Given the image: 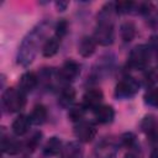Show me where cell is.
Listing matches in <instances>:
<instances>
[{
  "mask_svg": "<svg viewBox=\"0 0 158 158\" xmlns=\"http://www.w3.org/2000/svg\"><path fill=\"white\" fill-rule=\"evenodd\" d=\"M62 149H63V142L59 137H51L47 143L44 144V148H43V154L44 156H57L59 153H62Z\"/></svg>",
  "mask_w": 158,
  "mask_h": 158,
  "instance_id": "5bb4252c",
  "label": "cell"
},
{
  "mask_svg": "<svg viewBox=\"0 0 158 158\" xmlns=\"http://www.w3.org/2000/svg\"><path fill=\"white\" fill-rule=\"evenodd\" d=\"M133 5L135 4L132 1H118L115 2V11L118 14H127L132 10Z\"/></svg>",
  "mask_w": 158,
  "mask_h": 158,
  "instance_id": "d4e9b609",
  "label": "cell"
},
{
  "mask_svg": "<svg viewBox=\"0 0 158 158\" xmlns=\"http://www.w3.org/2000/svg\"><path fill=\"white\" fill-rule=\"evenodd\" d=\"M95 49H96V42L94 37H90V36H84L78 44V53L85 58L91 57Z\"/></svg>",
  "mask_w": 158,
  "mask_h": 158,
  "instance_id": "8fae6325",
  "label": "cell"
},
{
  "mask_svg": "<svg viewBox=\"0 0 158 158\" xmlns=\"http://www.w3.org/2000/svg\"><path fill=\"white\" fill-rule=\"evenodd\" d=\"M149 158H158V147L157 148H154L153 151H152V153H151V157Z\"/></svg>",
  "mask_w": 158,
  "mask_h": 158,
  "instance_id": "4dcf8cb0",
  "label": "cell"
},
{
  "mask_svg": "<svg viewBox=\"0 0 158 158\" xmlns=\"http://www.w3.org/2000/svg\"><path fill=\"white\" fill-rule=\"evenodd\" d=\"M62 158H83V148L79 142H69L63 146Z\"/></svg>",
  "mask_w": 158,
  "mask_h": 158,
  "instance_id": "9a60e30c",
  "label": "cell"
},
{
  "mask_svg": "<svg viewBox=\"0 0 158 158\" xmlns=\"http://www.w3.org/2000/svg\"><path fill=\"white\" fill-rule=\"evenodd\" d=\"M121 141V144L127 147V148H135V144H136V136L131 132H127V133H123L120 138Z\"/></svg>",
  "mask_w": 158,
  "mask_h": 158,
  "instance_id": "484cf974",
  "label": "cell"
},
{
  "mask_svg": "<svg viewBox=\"0 0 158 158\" xmlns=\"http://www.w3.org/2000/svg\"><path fill=\"white\" fill-rule=\"evenodd\" d=\"M68 31V22L65 20H59L56 25V35L58 38H62Z\"/></svg>",
  "mask_w": 158,
  "mask_h": 158,
  "instance_id": "4316f807",
  "label": "cell"
},
{
  "mask_svg": "<svg viewBox=\"0 0 158 158\" xmlns=\"http://www.w3.org/2000/svg\"><path fill=\"white\" fill-rule=\"evenodd\" d=\"M157 127H158V122H157V120L153 116L148 115V116H144L143 117V120L141 122V128H142V131L144 133H147L148 136H151L157 130Z\"/></svg>",
  "mask_w": 158,
  "mask_h": 158,
  "instance_id": "44dd1931",
  "label": "cell"
},
{
  "mask_svg": "<svg viewBox=\"0 0 158 158\" xmlns=\"http://www.w3.org/2000/svg\"><path fill=\"white\" fill-rule=\"evenodd\" d=\"M94 116L99 123H110L114 121L115 110L110 105H101L94 110Z\"/></svg>",
  "mask_w": 158,
  "mask_h": 158,
  "instance_id": "30bf717a",
  "label": "cell"
},
{
  "mask_svg": "<svg viewBox=\"0 0 158 158\" xmlns=\"http://www.w3.org/2000/svg\"><path fill=\"white\" fill-rule=\"evenodd\" d=\"M143 79H144V84H146V86L152 88V86H154V85L158 83V73H157L156 70L151 69V70H148V72L144 73Z\"/></svg>",
  "mask_w": 158,
  "mask_h": 158,
  "instance_id": "cb8c5ba5",
  "label": "cell"
},
{
  "mask_svg": "<svg viewBox=\"0 0 158 158\" xmlns=\"http://www.w3.org/2000/svg\"><path fill=\"white\" fill-rule=\"evenodd\" d=\"M156 63H157V68H158V53H157V58H156Z\"/></svg>",
  "mask_w": 158,
  "mask_h": 158,
  "instance_id": "1f68e13d",
  "label": "cell"
},
{
  "mask_svg": "<svg viewBox=\"0 0 158 158\" xmlns=\"http://www.w3.org/2000/svg\"><path fill=\"white\" fill-rule=\"evenodd\" d=\"M59 46H60V38H58L57 36H52V37L47 38V41L43 43L42 54L44 57H47V58L53 57L58 52Z\"/></svg>",
  "mask_w": 158,
  "mask_h": 158,
  "instance_id": "e0dca14e",
  "label": "cell"
},
{
  "mask_svg": "<svg viewBox=\"0 0 158 158\" xmlns=\"http://www.w3.org/2000/svg\"><path fill=\"white\" fill-rule=\"evenodd\" d=\"M125 158H139V156H138L137 153H135V152H128V153L125 156Z\"/></svg>",
  "mask_w": 158,
  "mask_h": 158,
  "instance_id": "f546056e",
  "label": "cell"
},
{
  "mask_svg": "<svg viewBox=\"0 0 158 158\" xmlns=\"http://www.w3.org/2000/svg\"><path fill=\"white\" fill-rule=\"evenodd\" d=\"M68 5H69L68 1H57V2H56V7H57L58 11H64Z\"/></svg>",
  "mask_w": 158,
  "mask_h": 158,
  "instance_id": "f1b7e54d",
  "label": "cell"
},
{
  "mask_svg": "<svg viewBox=\"0 0 158 158\" xmlns=\"http://www.w3.org/2000/svg\"><path fill=\"white\" fill-rule=\"evenodd\" d=\"M80 74V64L73 59H68L63 63L62 68L59 69V77L64 81H74L78 75Z\"/></svg>",
  "mask_w": 158,
  "mask_h": 158,
  "instance_id": "ba28073f",
  "label": "cell"
},
{
  "mask_svg": "<svg viewBox=\"0 0 158 158\" xmlns=\"http://www.w3.org/2000/svg\"><path fill=\"white\" fill-rule=\"evenodd\" d=\"M38 84V78L33 72H26L21 75L19 85H20V90H22L25 94L32 91Z\"/></svg>",
  "mask_w": 158,
  "mask_h": 158,
  "instance_id": "7c38bea8",
  "label": "cell"
},
{
  "mask_svg": "<svg viewBox=\"0 0 158 158\" xmlns=\"http://www.w3.org/2000/svg\"><path fill=\"white\" fill-rule=\"evenodd\" d=\"M74 135H75V137L80 142L89 143V142H91L95 138V136H96V128L90 122L80 121L74 127Z\"/></svg>",
  "mask_w": 158,
  "mask_h": 158,
  "instance_id": "52a82bcc",
  "label": "cell"
},
{
  "mask_svg": "<svg viewBox=\"0 0 158 158\" xmlns=\"http://www.w3.org/2000/svg\"><path fill=\"white\" fill-rule=\"evenodd\" d=\"M115 11V4H105L98 15V26L94 32V40L101 46H110L115 40L112 12Z\"/></svg>",
  "mask_w": 158,
  "mask_h": 158,
  "instance_id": "7a4b0ae2",
  "label": "cell"
},
{
  "mask_svg": "<svg viewBox=\"0 0 158 158\" xmlns=\"http://www.w3.org/2000/svg\"><path fill=\"white\" fill-rule=\"evenodd\" d=\"M104 100V94L100 89H89L84 93L83 95V105L86 109H98L99 106H101V102Z\"/></svg>",
  "mask_w": 158,
  "mask_h": 158,
  "instance_id": "9c48e42d",
  "label": "cell"
},
{
  "mask_svg": "<svg viewBox=\"0 0 158 158\" xmlns=\"http://www.w3.org/2000/svg\"><path fill=\"white\" fill-rule=\"evenodd\" d=\"M118 142L112 138L101 139L94 148L95 158H115L118 153Z\"/></svg>",
  "mask_w": 158,
  "mask_h": 158,
  "instance_id": "8992f818",
  "label": "cell"
},
{
  "mask_svg": "<svg viewBox=\"0 0 158 158\" xmlns=\"http://www.w3.org/2000/svg\"><path fill=\"white\" fill-rule=\"evenodd\" d=\"M149 62V52L144 44H138L132 48L128 57V64L135 69H144Z\"/></svg>",
  "mask_w": 158,
  "mask_h": 158,
  "instance_id": "5b68a950",
  "label": "cell"
},
{
  "mask_svg": "<svg viewBox=\"0 0 158 158\" xmlns=\"http://www.w3.org/2000/svg\"><path fill=\"white\" fill-rule=\"evenodd\" d=\"M30 125H31V121H30V117L28 116H26V115H19L14 120L12 126H11V130H12V132L16 136H23L30 130Z\"/></svg>",
  "mask_w": 158,
  "mask_h": 158,
  "instance_id": "4fadbf2b",
  "label": "cell"
},
{
  "mask_svg": "<svg viewBox=\"0 0 158 158\" xmlns=\"http://www.w3.org/2000/svg\"><path fill=\"white\" fill-rule=\"evenodd\" d=\"M75 95H77V93H75L74 88H72V86H65V88H63V89L60 90L58 102H59L62 106H64V107L70 106V105L74 102Z\"/></svg>",
  "mask_w": 158,
  "mask_h": 158,
  "instance_id": "ffe728a7",
  "label": "cell"
},
{
  "mask_svg": "<svg viewBox=\"0 0 158 158\" xmlns=\"http://www.w3.org/2000/svg\"><path fill=\"white\" fill-rule=\"evenodd\" d=\"M28 117H30L31 123H33L36 126H41L47 121V109L41 104L36 105L32 109V111H31Z\"/></svg>",
  "mask_w": 158,
  "mask_h": 158,
  "instance_id": "2e32d148",
  "label": "cell"
},
{
  "mask_svg": "<svg viewBox=\"0 0 158 158\" xmlns=\"http://www.w3.org/2000/svg\"><path fill=\"white\" fill-rule=\"evenodd\" d=\"M40 141H41V133L37 132V133H35V135L30 138V141L27 142V147H28V149H30V148H31V149H35V147L38 144Z\"/></svg>",
  "mask_w": 158,
  "mask_h": 158,
  "instance_id": "83f0119b",
  "label": "cell"
},
{
  "mask_svg": "<svg viewBox=\"0 0 158 158\" xmlns=\"http://www.w3.org/2000/svg\"><path fill=\"white\" fill-rule=\"evenodd\" d=\"M2 105L9 112H19L26 105V94L15 88H9L2 93Z\"/></svg>",
  "mask_w": 158,
  "mask_h": 158,
  "instance_id": "3957f363",
  "label": "cell"
},
{
  "mask_svg": "<svg viewBox=\"0 0 158 158\" xmlns=\"http://www.w3.org/2000/svg\"><path fill=\"white\" fill-rule=\"evenodd\" d=\"M47 31V22L43 21L40 25H37L35 28H32L31 32L27 33V36L22 40L19 52H17V63L22 67L30 65L38 51V46L42 43V38L44 37Z\"/></svg>",
  "mask_w": 158,
  "mask_h": 158,
  "instance_id": "6da1fadb",
  "label": "cell"
},
{
  "mask_svg": "<svg viewBox=\"0 0 158 158\" xmlns=\"http://www.w3.org/2000/svg\"><path fill=\"white\" fill-rule=\"evenodd\" d=\"M143 99L147 105H149L152 107H158V88H156V86L148 88Z\"/></svg>",
  "mask_w": 158,
  "mask_h": 158,
  "instance_id": "603a6c76",
  "label": "cell"
},
{
  "mask_svg": "<svg viewBox=\"0 0 158 158\" xmlns=\"http://www.w3.org/2000/svg\"><path fill=\"white\" fill-rule=\"evenodd\" d=\"M139 89V83L132 77L122 78L115 86V96L118 99H131Z\"/></svg>",
  "mask_w": 158,
  "mask_h": 158,
  "instance_id": "277c9868",
  "label": "cell"
},
{
  "mask_svg": "<svg viewBox=\"0 0 158 158\" xmlns=\"http://www.w3.org/2000/svg\"><path fill=\"white\" fill-rule=\"evenodd\" d=\"M1 147L2 151L7 154H16L21 151V143L12 137H2Z\"/></svg>",
  "mask_w": 158,
  "mask_h": 158,
  "instance_id": "d6986e66",
  "label": "cell"
},
{
  "mask_svg": "<svg viewBox=\"0 0 158 158\" xmlns=\"http://www.w3.org/2000/svg\"><path fill=\"white\" fill-rule=\"evenodd\" d=\"M120 35L123 42H130L136 36V26L132 21H125L120 26Z\"/></svg>",
  "mask_w": 158,
  "mask_h": 158,
  "instance_id": "ac0fdd59",
  "label": "cell"
},
{
  "mask_svg": "<svg viewBox=\"0 0 158 158\" xmlns=\"http://www.w3.org/2000/svg\"><path fill=\"white\" fill-rule=\"evenodd\" d=\"M85 106L84 105H74L72 107H69V111H68V117L70 118V121L73 122H80L81 118L84 117L85 115Z\"/></svg>",
  "mask_w": 158,
  "mask_h": 158,
  "instance_id": "7402d4cb",
  "label": "cell"
}]
</instances>
